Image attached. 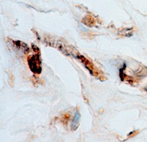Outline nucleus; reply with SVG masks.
Instances as JSON below:
<instances>
[{
	"label": "nucleus",
	"mask_w": 147,
	"mask_h": 142,
	"mask_svg": "<svg viewBox=\"0 0 147 142\" xmlns=\"http://www.w3.org/2000/svg\"><path fill=\"white\" fill-rule=\"evenodd\" d=\"M80 119V114L79 111H76L74 117L73 118L71 125V129L72 130H76L78 129V127L79 124V121Z\"/></svg>",
	"instance_id": "nucleus-2"
},
{
	"label": "nucleus",
	"mask_w": 147,
	"mask_h": 142,
	"mask_svg": "<svg viewBox=\"0 0 147 142\" xmlns=\"http://www.w3.org/2000/svg\"><path fill=\"white\" fill-rule=\"evenodd\" d=\"M28 65L31 72L40 74L41 72V60L39 54H36L33 56H31L28 58Z\"/></svg>",
	"instance_id": "nucleus-1"
}]
</instances>
